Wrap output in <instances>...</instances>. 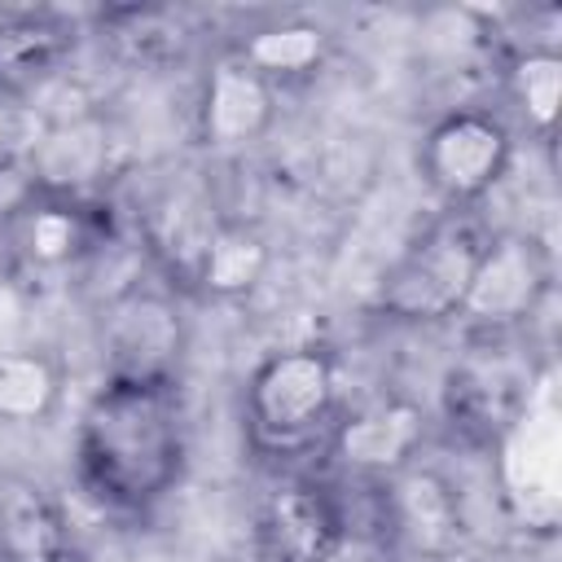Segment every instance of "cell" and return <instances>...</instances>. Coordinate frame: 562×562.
Masks as SVG:
<instances>
[{
  "instance_id": "obj_1",
  "label": "cell",
  "mask_w": 562,
  "mask_h": 562,
  "mask_svg": "<svg viewBox=\"0 0 562 562\" xmlns=\"http://www.w3.org/2000/svg\"><path fill=\"white\" fill-rule=\"evenodd\" d=\"M83 483L114 509H149L184 470V422L171 382L105 378L79 413Z\"/></svg>"
},
{
  "instance_id": "obj_2",
  "label": "cell",
  "mask_w": 562,
  "mask_h": 562,
  "mask_svg": "<svg viewBox=\"0 0 562 562\" xmlns=\"http://www.w3.org/2000/svg\"><path fill=\"white\" fill-rule=\"evenodd\" d=\"M483 255V237L470 220H443L391 268L382 285V307L404 321H439L461 312L470 272Z\"/></svg>"
},
{
  "instance_id": "obj_3",
  "label": "cell",
  "mask_w": 562,
  "mask_h": 562,
  "mask_svg": "<svg viewBox=\"0 0 562 562\" xmlns=\"http://www.w3.org/2000/svg\"><path fill=\"white\" fill-rule=\"evenodd\" d=\"M246 404H250V422L263 439H272V443L303 439L312 426L325 422V413L334 404L329 356L316 347H294V351L268 356L250 378Z\"/></svg>"
},
{
  "instance_id": "obj_4",
  "label": "cell",
  "mask_w": 562,
  "mask_h": 562,
  "mask_svg": "<svg viewBox=\"0 0 562 562\" xmlns=\"http://www.w3.org/2000/svg\"><path fill=\"white\" fill-rule=\"evenodd\" d=\"M180 347H184V325H180V312L167 294L132 285L110 303L105 325H101L105 378L171 382Z\"/></svg>"
},
{
  "instance_id": "obj_5",
  "label": "cell",
  "mask_w": 562,
  "mask_h": 562,
  "mask_svg": "<svg viewBox=\"0 0 562 562\" xmlns=\"http://www.w3.org/2000/svg\"><path fill=\"white\" fill-rule=\"evenodd\" d=\"M509 162V132L483 110L443 114L422 140V176L452 202L487 193Z\"/></svg>"
},
{
  "instance_id": "obj_6",
  "label": "cell",
  "mask_w": 562,
  "mask_h": 562,
  "mask_svg": "<svg viewBox=\"0 0 562 562\" xmlns=\"http://www.w3.org/2000/svg\"><path fill=\"white\" fill-rule=\"evenodd\" d=\"M544 255L531 237H496L483 241V255L470 272L461 316L474 325H505L536 307L544 290Z\"/></svg>"
},
{
  "instance_id": "obj_7",
  "label": "cell",
  "mask_w": 562,
  "mask_h": 562,
  "mask_svg": "<svg viewBox=\"0 0 562 562\" xmlns=\"http://www.w3.org/2000/svg\"><path fill=\"white\" fill-rule=\"evenodd\" d=\"M272 123V79H263L246 57H228L211 70L202 92V136L215 149H241L259 140Z\"/></svg>"
},
{
  "instance_id": "obj_8",
  "label": "cell",
  "mask_w": 562,
  "mask_h": 562,
  "mask_svg": "<svg viewBox=\"0 0 562 562\" xmlns=\"http://www.w3.org/2000/svg\"><path fill=\"white\" fill-rule=\"evenodd\" d=\"M105 162H110V127L97 114H83V119L44 127V136L26 162V176H31V184L53 189V193H79L92 180H101Z\"/></svg>"
},
{
  "instance_id": "obj_9",
  "label": "cell",
  "mask_w": 562,
  "mask_h": 562,
  "mask_svg": "<svg viewBox=\"0 0 562 562\" xmlns=\"http://www.w3.org/2000/svg\"><path fill=\"white\" fill-rule=\"evenodd\" d=\"M422 443V413L413 404H378L338 426L334 448L351 470H395Z\"/></svg>"
},
{
  "instance_id": "obj_10",
  "label": "cell",
  "mask_w": 562,
  "mask_h": 562,
  "mask_svg": "<svg viewBox=\"0 0 562 562\" xmlns=\"http://www.w3.org/2000/svg\"><path fill=\"white\" fill-rule=\"evenodd\" d=\"M61 527L35 487H0V553L4 562H57Z\"/></svg>"
},
{
  "instance_id": "obj_11",
  "label": "cell",
  "mask_w": 562,
  "mask_h": 562,
  "mask_svg": "<svg viewBox=\"0 0 562 562\" xmlns=\"http://www.w3.org/2000/svg\"><path fill=\"white\" fill-rule=\"evenodd\" d=\"M268 268V241L255 233V228H241V224H220L202 250V263H198V281L211 290V294H246L259 285Z\"/></svg>"
},
{
  "instance_id": "obj_12",
  "label": "cell",
  "mask_w": 562,
  "mask_h": 562,
  "mask_svg": "<svg viewBox=\"0 0 562 562\" xmlns=\"http://www.w3.org/2000/svg\"><path fill=\"white\" fill-rule=\"evenodd\" d=\"M338 518L329 501L312 487H285L268 509V540L281 562H299L312 549H321L329 536H338Z\"/></svg>"
},
{
  "instance_id": "obj_13",
  "label": "cell",
  "mask_w": 562,
  "mask_h": 562,
  "mask_svg": "<svg viewBox=\"0 0 562 562\" xmlns=\"http://www.w3.org/2000/svg\"><path fill=\"white\" fill-rule=\"evenodd\" d=\"M57 369L40 351H4L0 356V417L4 422H40L57 404Z\"/></svg>"
},
{
  "instance_id": "obj_14",
  "label": "cell",
  "mask_w": 562,
  "mask_h": 562,
  "mask_svg": "<svg viewBox=\"0 0 562 562\" xmlns=\"http://www.w3.org/2000/svg\"><path fill=\"white\" fill-rule=\"evenodd\" d=\"M246 61L263 75H303L307 66L321 61V31L303 26V22H285V26H268L246 44Z\"/></svg>"
},
{
  "instance_id": "obj_15",
  "label": "cell",
  "mask_w": 562,
  "mask_h": 562,
  "mask_svg": "<svg viewBox=\"0 0 562 562\" xmlns=\"http://www.w3.org/2000/svg\"><path fill=\"white\" fill-rule=\"evenodd\" d=\"M18 215L22 220H18V237L13 241L22 246V255L31 263L57 268V263H66L83 246L79 220L70 211H61V206H22Z\"/></svg>"
},
{
  "instance_id": "obj_16",
  "label": "cell",
  "mask_w": 562,
  "mask_h": 562,
  "mask_svg": "<svg viewBox=\"0 0 562 562\" xmlns=\"http://www.w3.org/2000/svg\"><path fill=\"white\" fill-rule=\"evenodd\" d=\"M514 97L531 127L549 132L562 101V57L553 48H527L514 61Z\"/></svg>"
},
{
  "instance_id": "obj_17",
  "label": "cell",
  "mask_w": 562,
  "mask_h": 562,
  "mask_svg": "<svg viewBox=\"0 0 562 562\" xmlns=\"http://www.w3.org/2000/svg\"><path fill=\"white\" fill-rule=\"evenodd\" d=\"M26 316H31V307H26L22 285L4 277V281H0V356L22 347V338H26Z\"/></svg>"
},
{
  "instance_id": "obj_18",
  "label": "cell",
  "mask_w": 562,
  "mask_h": 562,
  "mask_svg": "<svg viewBox=\"0 0 562 562\" xmlns=\"http://www.w3.org/2000/svg\"><path fill=\"white\" fill-rule=\"evenodd\" d=\"M299 562H386V553H382L373 540H364V536L338 531V536H329L321 549H312V553L299 558Z\"/></svg>"
},
{
  "instance_id": "obj_19",
  "label": "cell",
  "mask_w": 562,
  "mask_h": 562,
  "mask_svg": "<svg viewBox=\"0 0 562 562\" xmlns=\"http://www.w3.org/2000/svg\"><path fill=\"white\" fill-rule=\"evenodd\" d=\"M4 259H9V246H4V233H0V281L9 277V272H4Z\"/></svg>"
}]
</instances>
